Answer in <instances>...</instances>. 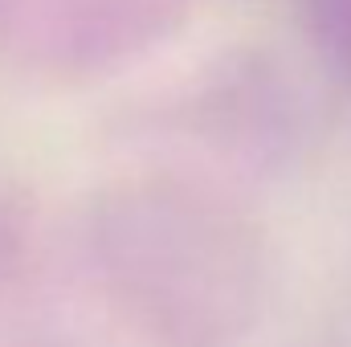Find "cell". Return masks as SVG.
I'll return each instance as SVG.
<instances>
[]
</instances>
